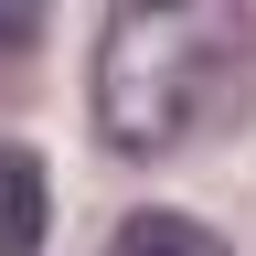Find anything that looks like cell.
<instances>
[{
    "instance_id": "obj_3",
    "label": "cell",
    "mask_w": 256,
    "mask_h": 256,
    "mask_svg": "<svg viewBox=\"0 0 256 256\" xmlns=\"http://www.w3.org/2000/svg\"><path fill=\"white\" fill-rule=\"evenodd\" d=\"M107 256H235V246H224L214 224L171 214V203H139V214H128L118 235H107Z\"/></svg>"
},
{
    "instance_id": "obj_1",
    "label": "cell",
    "mask_w": 256,
    "mask_h": 256,
    "mask_svg": "<svg viewBox=\"0 0 256 256\" xmlns=\"http://www.w3.org/2000/svg\"><path fill=\"white\" fill-rule=\"evenodd\" d=\"M256 96V11L246 0H150L96 32V128L128 160H160Z\"/></svg>"
},
{
    "instance_id": "obj_2",
    "label": "cell",
    "mask_w": 256,
    "mask_h": 256,
    "mask_svg": "<svg viewBox=\"0 0 256 256\" xmlns=\"http://www.w3.org/2000/svg\"><path fill=\"white\" fill-rule=\"evenodd\" d=\"M54 235V182H43V150L0 139V256H43Z\"/></svg>"
},
{
    "instance_id": "obj_4",
    "label": "cell",
    "mask_w": 256,
    "mask_h": 256,
    "mask_svg": "<svg viewBox=\"0 0 256 256\" xmlns=\"http://www.w3.org/2000/svg\"><path fill=\"white\" fill-rule=\"evenodd\" d=\"M22 43H43V11H0V54H22Z\"/></svg>"
}]
</instances>
